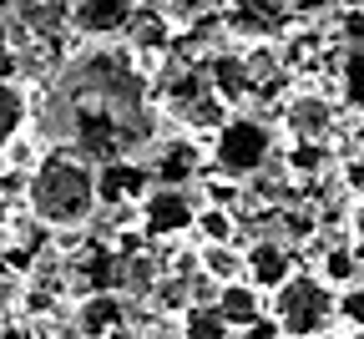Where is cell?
I'll return each mask as SVG.
<instances>
[{"mask_svg":"<svg viewBox=\"0 0 364 339\" xmlns=\"http://www.w3.org/2000/svg\"><path fill=\"white\" fill-rule=\"evenodd\" d=\"M61 91L76 102L81 117L117 122L122 152L147 137V71L132 51H117L107 41H91L61 66Z\"/></svg>","mask_w":364,"mask_h":339,"instance_id":"obj_1","label":"cell"},{"mask_svg":"<svg viewBox=\"0 0 364 339\" xmlns=\"http://www.w3.org/2000/svg\"><path fill=\"white\" fill-rule=\"evenodd\" d=\"M268 157H273V132L258 117H228L223 132L213 137V167L223 177H233V182L263 172Z\"/></svg>","mask_w":364,"mask_h":339,"instance_id":"obj_4","label":"cell"},{"mask_svg":"<svg viewBox=\"0 0 364 339\" xmlns=\"http://www.w3.org/2000/svg\"><path fill=\"white\" fill-rule=\"evenodd\" d=\"M0 198L31 203V167H6V172H0Z\"/></svg>","mask_w":364,"mask_h":339,"instance_id":"obj_18","label":"cell"},{"mask_svg":"<svg viewBox=\"0 0 364 339\" xmlns=\"http://www.w3.org/2000/svg\"><path fill=\"white\" fill-rule=\"evenodd\" d=\"M0 172H6V162H0Z\"/></svg>","mask_w":364,"mask_h":339,"instance_id":"obj_23","label":"cell"},{"mask_svg":"<svg viewBox=\"0 0 364 339\" xmlns=\"http://www.w3.org/2000/svg\"><path fill=\"white\" fill-rule=\"evenodd\" d=\"M16 6H21V0H0V21H11V16H16Z\"/></svg>","mask_w":364,"mask_h":339,"instance_id":"obj_21","label":"cell"},{"mask_svg":"<svg viewBox=\"0 0 364 339\" xmlns=\"http://www.w3.org/2000/svg\"><path fill=\"white\" fill-rule=\"evenodd\" d=\"M193 233L203 238V244H238V213L208 203V208H198V228Z\"/></svg>","mask_w":364,"mask_h":339,"instance_id":"obj_16","label":"cell"},{"mask_svg":"<svg viewBox=\"0 0 364 339\" xmlns=\"http://www.w3.org/2000/svg\"><path fill=\"white\" fill-rule=\"evenodd\" d=\"M213 309L228 319V324H233V329H253L263 314H268V294H263V288L258 283H228V288H218V294H213Z\"/></svg>","mask_w":364,"mask_h":339,"instance_id":"obj_10","label":"cell"},{"mask_svg":"<svg viewBox=\"0 0 364 339\" xmlns=\"http://www.w3.org/2000/svg\"><path fill=\"white\" fill-rule=\"evenodd\" d=\"M102 203V172L91 157H81L76 147H56L46 152L31 172V213L36 223L56 228V233H76L91 223V213H97Z\"/></svg>","mask_w":364,"mask_h":339,"instance_id":"obj_2","label":"cell"},{"mask_svg":"<svg viewBox=\"0 0 364 339\" xmlns=\"http://www.w3.org/2000/svg\"><path fill=\"white\" fill-rule=\"evenodd\" d=\"M349 238H354V249H364V192H359L354 208H349Z\"/></svg>","mask_w":364,"mask_h":339,"instance_id":"obj_19","label":"cell"},{"mask_svg":"<svg viewBox=\"0 0 364 339\" xmlns=\"http://www.w3.org/2000/svg\"><path fill=\"white\" fill-rule=\"evenodd\" d=\"M228 16L243 36H268L289 21V0H228Z\"/></svg>","mask_w":364,"mask_h":339,"instance_id":"obj_13","label":"cell"},{"mask_svg":"<svg viewBox=\"0 0 364 339\" xmlns=\"http://www.w3.org/2000/svg\"><path fill=\"white\" fill-rule=\"evenodd\" d=\"M318 273H324V278H329L334 288H344V283H354V278H359V264H354V249H344V244H339V249H329V254H324V264H318Z\"/></svg>","mask_w":364,"mask_h":339,"instance_id":"obj_17","label":"cell"},{"mask_svg":"<svg viewBox=\"0 0 364 339\" xmlns=\"http://www.w3.org/2000/svg\"><path fill=\"white\" fill-rule=\"evenodd\" d=\"M273 339H289V334H279V329H273Z\"/></svg>","mask_w":364,"mask_h":339,"instance_id":"obj_22","label":"cell"},{"mask_svg":"<svg viewBox=\"0 0 364 339\" xmlns=\"http://www.w3.org/2000/svg\"><path fill=\"white\" fill-rule=\"evenodd\" d=\"M122 324H127L122 294H81V304H76V334L81 339H112Z\"/></svg>","mask_w":364,"mask_h":339,"instance_id":"obj_9","label":"cell"},{"mask_svg":"<svg viewBox=\"0 0 364 339\" xmlns=\"http://www.w3.org/2000/svg\"><path fill=\"white\" fill-rule=\"evenodd\" d=\"M177 339H233V324H228L213 304H193L177 319Z\"/></svg>","mask_w":364,"mask_h":339,"instance_id":"obj_15","label":"cell"},{"mask_svg":"<svg viewBox=\"0 0 364 339\" xmlns=\"http://www.w3.org/2000/svg\"><path fill=\"white\" fill-rule=\"evenodd\" d=\"M243 254H248V283H258L263 294L284 288V283L299 273V268H294V259H289V249L279 244V238H258V244H248Z\"/></svg>","mask_w":364,"mask_h":339,"instance_id":"obj_8","label":"cell"},{"mask_svg":"<svg viewBox=\"0 0 364 339\" xmlns=\"http://www.w3.org/2000/svg\"><path fill=\"white\" fill-rule=\"evenodd\" d=\"M142 0H66V26L86 41H112L136 26Z\"/></svg>","mask_w":364,"mask_h":339,"instance_id":"obj_5","label":"cell"},{"mask_svg":"<svg viewBox=\"0 0 364 339\" xmlns=\"http://www.w3.org/2000/svg\"><path fill=\"white\" fill-rule=\"evenodd\" d=\"M198 268H203V278H213L218 288H228V283H243L248 278V254L238 244H198Z\"/></svg>","mask_w":364,"mask_h":339,"instance_id":"obj_12","label":"cell"},{"mask_svg":"<svg viewBox=\"0 0 364 339\" xmlns=\"http://www.w3.org/2000/svg\"><path fill=\"white\" fill-rule=\"evenodd\" d=\"M193 228H198V208L182 187H152L142 198V233L172 238V233H193Z\"/></svg>","mask_w":364,"mask_h":339,"instance_id":"obj_6","label":"cell"},{"mask_svg":"<svg viewBox=\"0 0 364 339\" xmlns=\"http://www.w3.org/2000/svg\"><path fill=\"white\" fill-rule=\"evenodd\" d=\"M198 142L193 137H177V142H162L157 147V162H152V182L157 187H182V177L198 172Z\"/></svg>","mask_w":364,"mask_h":339,"instance_id":"obj_11","label":"cell"},{"mask_svg":"<svg viewBox=\"0 0 364 339\" xmlns=\"http://www.w3.org/2000/svg\"><path fill=\"white\" fill-rule=\"evenodd\" d=\"M268 319L289 339H318V334H329L334 319H339V288L318 268H299L284 288L268 294Z\"/></svg>","mask_w":364,"mask_h":339,"instance_id":"obj_3","label":"cell"},{"mask_svg":"<svg viewBox=\"0 0 364 339\" xmlns=\"http://www.w3.org/2000/svg\"><path fill=\"white\" fill-rule=\"evenodd\" d=\"M284 127H289L294 142L324 147V142L334 137V107L324 102V96H294V102L284 107Z\"/></svg>","mask_w":364,"mask_h":339,"instance_id":"obj_7","label":"cell"},{"mask_svg":"<svg viewBox=\"0 0 364 339\" xmlns=\"http://www.w3.org/2000/svg\"><path fill=\"white\" fill-rule=\"evenodd\" d=\"M136 339H177V324H147Z\"/></svg>","mask_w":364,"mask_h":339,"instance_id":"obj_20","label":"cell"},{"mask_svg":"<svg viewBox=\"0 0 364 339\" xmlns=\"http://www.w3.org/2000/svg\"><path fill=\"white\" fill-rule=\"evenodd\" d=\"M31 96H26V86L21 81H11V76H0V147H11V142L26 132V122H31Z\"/></svg>","mask_w":364,"mask_h":339,"instance_id":"obj_14","label":"cell"}]
</instances>
